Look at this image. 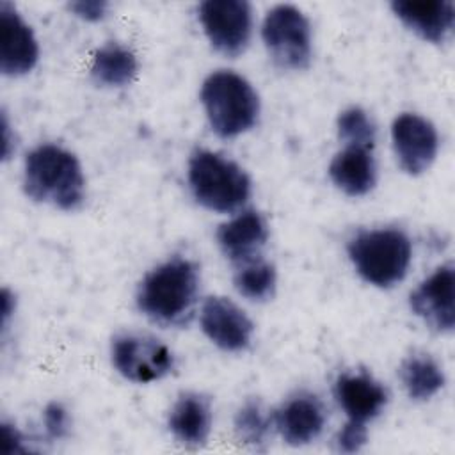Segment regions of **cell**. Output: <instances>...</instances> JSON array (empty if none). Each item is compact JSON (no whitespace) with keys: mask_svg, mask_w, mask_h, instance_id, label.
Instances as JSON below:
<instances>
[{"mask_svg":"<svg viewBox=\"0 0 455 455\" xmlns=\"http://www.w3.org/2000/svg\"><path fill=\"white\" fill-rule=\"evenodd\" d=\"M0 69L4 75H23L30 71L39 57V46L32 28L9 2H0Z\"/></svg>","mask_w":455,"mask_h":455,"instance_id":"7c38bea8","label":"cell"},{"mask_svg":"<svg viewBox=\"0 0 455 455\" xmlns=\"http://www.w3.org/2000/svg\"><path fill=\"white\" fill-rule=\"evenodd\" d=\"M267 222L256 210H245L220 224L217 229L219 247L235 265H243L259 258V251L267 243Z\"/></svg>","mask_w":455,"mask_h":455,"instance_id":"5bb4252c","label":"cell"},{"mask_svg":"<svg viewBox=\"0 0 455 455\" xmlns=\"http://www.w3.org/2000/svg\"><path fill=\"white\" fill-rule=\"evenodd\" d=\"M135 53L119 43H107L92 55L91 75L96 82L108 87L128 85L137 75Z\"/></svg>","mask_w":455,"mask_h":455,"instance_id":"d6986e66","label":"cell"},{"mask_svg":"<svg viewBox=\"0 0 455 455\" xmlns=\"http://www.w3.org/2000/svg\"><path fill=\"white\" fill-rule=\"evenodd\" d=\"M212 428L210 400L199 393H183L169 412V430L187 446L206 443Z\"/></svg>","mask_w":455,"mask_h":455,"instance_id":"ac0fdd59","label":"cell"},{"mask_svg":"<svg viewBox=\"0 0 455 455\" xmlns=\"http://www.w3.org/2000/svg\"><path fill=\"white\" fill-rule=\"evenodd\" d=\"M197 267L185 258H172L149 270L139 284L137 306L162 325L183 323L197 299Z\"/></svg>","mask_w":455,"mask_h":455,"instance_id":"6da1fadb","label":"cell"},{"mask_svg":"<svg viewBox=\"0 0 455 455\" xmlns=\"http://www.w3.org/2000/svg\"><path fill=\"white\" fill-rule=\"evenodd\" d=\"M44 430L52 439H62L69 432V414L59 402H50L43 412Z\"/></svg>","mask_w":455,"mask_h":455,"instance_id":"cb8c5ba5","label":"cell"},{"mask_svg":"<svg viewBox=\"0 0 455 455\" xmlns=\"http://www.w3.org/2000/svg\"><path fill=\"white\" fill-rule=\"evenodd\" d=\"M270 418L263 412L258 402H245L235 416V432L245 444L258 446L265 443L270 432Z\"/></svg>","mask_w":455,"mask_h":455,"instance_id":"603a6c76","label":"cell"},{"mask_svg":"<svg viewBox=\"0 0 455 455\" xmlns=\"http://www.w3.org/2000/svg\"><path fill=\"white\" fill-rule=\"evenodd\" d=\"M338 137L345 144L375 148V124L361 107H348L338 116Z\"/></svg>","mask_w":455,"mask_h":455,"instance_id":"7402d4cb","label":"cell"},{"mask_svg":"<svg viewBox=\"0 0 455 455\" xmlns=\"http://www.w3.org/2000/svg\"><path fill=\"white\" fill-rule=\"evenodd\" d=\"M201 329L219 348L240 352L249 347L254 325L233 300L208 297L201 307Z\"/></svg>","mask_w":455,"mask_h":455,"instance_id":"30bf717a","label":"cell"},{"mask_svg":"<svg viewBox=\"0 0 455 455\" xmlns=\"http://www.w3.org/2000/svg\"><path fill=\"white\" fill-rule=\"evenodd\" d=\"M400 380L412 400H428L444 386V373L427 354H412L400 366Z\"/></svg>","mask_w":455,"mask_h":455,"instance_id":"ffe728a7","label":"cell"},{"mask_svg":"<svg viewBox=\"0 0 455 455\" xmlns=\"http://www.w3.org/2000/svg\"><path fill=\"white\" fill-rule=\"evenodd\" d=\"M4 435H5V451L7 453H23L27 451V446H25V437L21 435V432L9 425V423H4Z\"/></svg>","mask_w":455,"mask_h":455,"instance_id":"4316f807","label":"cell"},{"mask_svg":"<svg viewBox=\"0 0 455 455\" xmlns=\"http://www.w3.org/2000/svg\"><path fill=\"white\" fill-rule=\"evenodd\" d=\"M281 437L291 446H302L315 441L325 425V409L322 402L307 393L288 398L272 416Z\"/></svg>","mask_w":455,"mask_h":455,"instance_id":"4fadbf2b","label":"cell"},{"mask_svg":"<svg viewBox=\"0 0 455 455\" xmlns=\"http://www.w3.org/2000/svg\"><path fill=\"white\" fill-rule=\"evenodd\" d=\"M112 364L124 379L146 384L171 371L172 354L153 336L121 334L112 341Z\"/></svg>","mask_w":455,"mask_h":455,"instance_id":"ba28073f","label":"cell"},{"mask_svg":"<svg viewBox=\"0 0 455 455\" xmlns=\"http://www.w3.org/2000/svg\"><path fill=\"white\" fill-rule=\"evenodd\" d=\"M263 43L281 69H304L311 59V25L291 4H277L265 14Z\"/></svg>","mask_w":455,"mask_h":455,"instance_id":"8992f818","label":"cell"},{"mask_svg":"<svg viewBox=\"0 0 455 455\" xmlns=\"http://www.w3.org/2000/svg\"><path fill=\"white\" fill-rule=\"evenodd\" d=\"M366 439H368L366 425L364 423H355V421L348 419L343 425V428L338 432L336 444H338L339 451L355 453V451H359L366 444Z\"/></svg>","mask_w":455,"mask_h":455,"instance_id":"d4e9b609","label":"cell"},{"mask_svg":"<svg viewBox=\"0 0 455 455\" xmlns=\"http://www.w3.org/2000/svg\"><path fill=\"white\" fill-rule=\"evenodd\" d=\"M23 188L37 203L75 210L84 201L85 180L71 151L57 144H41L25 158Z\"/></svg>","mask_w":455,"mask_h":455,"instance_id":"7a4b0ae2","label":"cell"},{"mask_svg":"<svg viewBox=\"0 0 455 455\" xmlns=\"http://www.w3.org/2000/svg\"><path fill=\"white\" fill-rule=\"evenodd\" d=\"M275 268L272 263L263 258L251 259L243 265H238L233 283L240 295L249 300H267L274 295L275 290Z\"/></svg>","mask_w":455,"mask_h":455,"instance_id":"44dd1931","label":"cell"},{"mask_svg":"<svg viewBox=\"0 0 455 455\" xmlns=\"http://www.w3.org/2000/svg\"><path fill=\"white\" fill-rule=\"evenodd\" d=\"M201 25L212 46L228 55H240L251 39L252 11L245 0H204L197 7Z\"/></svg>","mask_w":455,"mask_h":455,"instance_id":"52a82bcc","label":"cell"},{"mask_svg":"<svg viewBox=\"0 0 455 455\" xmlns=\"http://www.w3.org/2000/svg\"><path fill=\"white\" fill-rule=\"evenodd\" d=\"M201 101L212 130L222 139L236 137L258 121V92L247 78L231 69H217L204 78Z\"/></svg>","mask_w":455,"mask_h":455,"instance_id":"3957f363","label":"cell"},{"mask_svg":"<svg viewBox=\"0 0 455 455\" xmlns=\"http://www.w3.org/2000/svg\"><path fill=\"white\" fill-rule=\"evenodd\" d=\"M411 309L430 327L450 332L455 325L453 309V265L446 263L434 270L409 297Z\"/></svg>","mask_w":455,"mask_h":455,"instance_id":"8fae6325","label":"cell"},{"mask_svg":"<svg viewBox=\"0 0 455 455\" xmlns=\"http://www.w3.org/2000/svg\"><path fill=\"white\" fill-rule=\"evenodd\" d=\"M107 7L108 5L103 0H80V2L69 4V9L73 12H76L80 18L89 20V21H96V20L103 18Z\"/></svg>","mask_w":455,"mask_h":455,"instance_id":"484cf974","label":"cell"},{"mask_svg":"<svg viewBox=\"0 0 455 455\" xmlns=\"http://www.w3.org/2000/svg\"><path fill=\"white\" fill-rule=\"evenodd\" d=\"M347 251L357 274L379 288L400 283L412 256L409 236L393 228L363 229L350 238Z\"/></svg>","mask_w":455,"mask_h":455,"instance_id":"5b68a950","label":"cell"},{"mask_svg":"<svg viewBox=\"0 0 455 455\" xmlns=\"http://www.w3.org/2000/svg\"><path fill=\"white\" fill-rule=\"evenodd\" d=\"M188 183L199 204L231 213L251 196L247 172L233 160L208 149H196L188 160Z\"/></svg>","mask_w":455,"mask_h":455,"instance_id":"277c9868","label":"cell"},{"mask_svg":"<svg viewBox=\"0 0 455 455\" xmlns=\"http://www.w3.org/2000/svg\"><path fill=\"white\" fill-rule=\"evenodd\" d=\"M329 176L332 183L348 196L368 194L377 181V164L373 148L345 144L329 164Z\"/></svg>","mask_w":455,"mask_h":455,"instance_id":"e0dca14e","label":"cell"},{"mask_svg":"<svg viewBox=\"0 0 455 455\" xmlns=\"http://www.w3.org/2000/svg\"><path fill=\"white\" fill-rule=\"evenodd\" d=\"M391 140L400 167L407 174L425 172L435 160L439 135L432 121L419 114L403 112L391 124Z\"/></svg>","mask_w":455,"mask_h":455,"instance_id":"9c48e42d","label":"cell"},{"mask_svg":"<svg viewBox=\"0 0 455 455\" xmlns=\"http://www.w3.org/2000/svg\"><path fill=\"white\" fill-rule=\"evenodd\" d=\"M334 396L350 421L368 423L380 414L387 393L370 373H343L336 379Z\"/></svg>","mask_w":455,"mask_h":455,"instance_id":"9a60e30c","label":"cell"},{"mask_svg":"<svg viewBox=\"0 0 455 455\" xmlns=\"http://www.w3.org/2000/svg\"><path fill=\"white\" fill-rule=\"evenodd\" d=\"M393 12L425 41L439 43L453 27L451 0H393Z\"/></svg>","mask_w":455,"mask_h":455,"instance_id":"2e32d148","label":"cell"}]
</instances>
